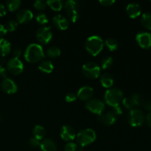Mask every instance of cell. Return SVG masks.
<instances>
[{
    "instance_id": "cell-38",
    "label": "cell",
    "mask_w": 151,
    "mask_h": 151,
    "mask_svg": "<svg viewBox=\"0 0 151 151\" xmlns=\"http://www.w3.org/2000/svg\"><path fill=\"white\" fill-rule=\"evenodd\" d=\"M99 3L105 7H109V6L113 5L115 3L114 0H100L99 1Z\"/></svg>"
},
{
    "instance_id": "cell-34",
    "label": "cell",
    "mask_w": 151,
    "mask_h": 151,
    "mask_svg": "<svg viewBox=\"0 0 151 151\" xmlns=\"http://www.w3.org/2000/svg\"><path fill=\"white\" fill-rule=\"evenodd\" d=\"M122 103L125 109H130V110L134 109V105H133L132 102H131V99H130V97H125V98H123V100H122Z\"/></svg>"
},
{
    "instance_id": "cell-1",
    "label": "cell",
    "mask_w": 151,
    "mask_h": 151,
    "mask_svg": "<svg viewBox=\"0 0 151 151\" xmlns=\"http://www.w3.org/2000/svg\"><path fill=\"white\" fill-rule=\"evenodd\" d=\"M45 57L44 49L40 44H30L24 52V58L29 63H37Z\"/></svg>"
},
{
    "instance_id": "cell-5",
    "label": "cell",
    "mask_w": 151,
    "mask_h": 151,
    "mask_svg": "<svg viewBox=\"0 0 151 151\" xmlns=\"http://www.w3.org/2000/svg\"><path fill=\"white\" fill-rule=\"evenodd\" d=\"M65 10L67 14L68 20L72 23H75L79 19V4L78 1L69 0L64 2Z\"/></svg>"
},
{
    "instance_id": "cell-10",
    "label": "cell",
    "mask_w": 151,
    "mask_h": 151,
    "mask_svg": "<svg viewBox=\"0 0 151 151\" xmlns=\"http://www.w3.org/2000/svg\"><path fill=\"white\" fill-rule=\"evenodd\" d=\"M7 69L13 75H21L24 70V64L20 59L12 58L7 61Z\"/></svg>"
},
{
    "instance_id": "cell-46",
    "label": "cell",
    "mask_w": 151,
    "mask_h": 151,
    "mask_svg": "<svg viewBox=\"0 0 151 151\" xmlns=\"http://www.w3.org/2000/svg\"><path fill=\"white\" fill-rule=\"evenodd\" d=\"M0 117H1V115H0Z\"/></svg>"
},
{
    "instance_id": "cell-16",
    "label": "cell",
    "mask_w": 151,
    "mask_h": 151,
    "mask_svg": "<svg viewBox=\"0 0 151 151\" xmlns=\"http://www.w3.org/2000/svg\"><path fill=\"white\" fill-rule=\"evenodd\" d=\"M33 19V13L31 10L23 9L19 10L16 14V20L20 24H27Z\"/></svg>"
},
{
    "instance_id": "cell-33",
    "label": "cell",
    "mask_w": 151,
    "mask_h": 151,
    "mask_svg": "<svg viewBox=\"0 0 151 151\" xmlns=\"http://www.w3.org/2000/svg\"><path fill=\"white\" fill-rule=\"evenodd\" d=\"M34 7L38 10H44L47 8V1H42V0H38L34 2Z\"/></svg>"
},
{
    "instance_id": "cell-39",
    "label": "cell",
    "mask_w": 151,
    "mask_h": 151,
    "mask_svg": "<svg viewBox=\"0 0 151 151\" xmlns=\"http://www.w3.org/2000/svg\"><path fill=\"white\" fill-rule=\"evenodd\" d=\"M114 113V114L116 116H119V115H121L122 114V108L120 107V106H116V107H114L113 108V111H112Z\"/></svg>"
},
{
    "instance_id": "cell-17",
    "label": "cell",
    "mask_w": 151,
    "mask_h": 151,
    "mask_svg": "<svg viewBox=\"0 0 151 151\" xmlns=\"http://www.w3.org/2000/svg\"><path fill=\"white\" fill-rule=\"evenodd\" d=\"M126 13L130 18L136 19L141 15L142 8L138 3L131 2L127 5Z\"/></svg>"
},
{
    "instance_id": "cell-6",
    "label": "cell",
    "mask_w": 151,
    "mask_h": 151,
    "mask_svg": "<svg viewBox=\"0 0 151 151\" xmlns=\"http://www.w3.org/2000/svg\"><path fill=\"white\" fill-rule=\"evenodd\" d=\"M145 116L142 111L137 108L131 109L128 114V122L132 127H139L143 125Z\"/></svg>"
},
{
    "instance_id": "cell-43",
    "label": "cell",
    "mask_w": 151,
    "mask_h": 151,
    "mask_svg": "<svg viewBox=\"0 0 151 151\" xmlns=\"http://www.w3.org/2000/svg\"><path fill=\"white\" fill-rule=\"evenodd\" d=\"M7 30L6 29L5 26L2 24H0V37H2L7 34Z\"/></svg>"
},
{
    "instance_id": "cell-13",
    "label": "cell",
    "mask_w": 151,
    "mask_h": 151,
    "mask_svg": "<svg viewBox=\"0 0 151 151\" xmlns=\"http://www.w3.org/2000/svg\"><path fill=\"white\" fill-rule=\"evenodd\" d=\"M1 88L3 91L8 94H15L18 91V86L15 81L8 78L3 79L1 83Z\"/></svg>"
},
{
    "instance_id": "cell-27",
    "label": "cell",
    "mask_w": 151,
    "mask_h": 151,
    "mask_svg": "<svg viewBox=\"0 0 151 151\" xmlns=\"http://www.w3.org/2000/svg\"><path fill=\"white\" fill-rule=\"evenodd\" d=\"M60 50L58 47L53 46V47H50L48 50H47V55L51 58H55L59 57L60 55Z\"/></svg>"
},
{
    "instance_id": "cell-24",
    "label": "cell",
    "mask_w": 151,
    "mask_h": 151,
    "mask_svg": "<svg viewBox=\"0 0 151 151\" xmlns=\"http://www.w3.org/2000/svg\"><path fill=\"white\" fill-rule=\"evenodd\" d=\"M47 4L50 8L54 11H60L64 5V2L61 0H49Z\"/></svg>"
},
{
    "instance_id": "cell-36",
    "label": "cell",
    "mask_w": 151,
    "mask_h": 151,
    "mask_svg": "<svg viewBox=\"0 0 151 151\" xmlns=\"http://www.w3.org/2000/svg\"><path fill=\"white\" fill-rule=\"evenodd\" d=\"M41 141L37 139L35 137H32V138L29 139V145L31 147H33V148H36V147H40L41 145Z\"/></svg>"
},
{
    "instance_id": "cell-4",
    "label": "cell",
    "mask_w": 151,
    "mask_h": 151,
    "mask_svg": "<svg viewBox=\"0 0 151 151\" xmlns=\"http://www.w3.org/2000/svg\"><path fill=\"white\" fill-rule=\"evenodd\" d=\"M97 138L95 131L91 128H86L80 131L76 135V141L81 147L89 145L94 142Z\"/></svg>"
},
{
    "instance_id": "cell-41",
    "label": "cell",
    "mask_w": 151,
    "mask_h": 151,
    "mask_svg": "<svg viewBox=\"0 0 151 151\" xmlns=\"http://www.w3.org/2000/svg\"><path fill=\"white\" fill-rule=\"evenodd\" d=\"M21 55H22V50L19 48L15 49L14 51H13V58L19 59V57L21 56Z\"/></svg>"
},
{
    "instance_id": "cell-11",
    "label": "cell",
    "mask_w": 151,
    "mask_h": 151,
    "mask_svg": "<svg viewBox=\"0 0 151 151\" xmlns=\"http://www.w3.org/2000/svg\"><path fill=\"white\" fill-rule=\"evenodd\" d=\"M136 40L139 46L142 49H150L151 47V34L147 32H140L137 33Z\"/></svg>"
},
{
    "instance_id": "cell-32",
    "label": "cell",
    "mask_w": 151,
    "mask_h": 151,
    "mask_svg": "<svg viewBox=\"0 0 151 151\" xmlns=\"http://www.w3.org/2000/svg\"><path fill=\"white\" fill-rule=\"evenodd\" d=\"M18 27V22L16 20H10L7 22V24H6L5 27L7 29V32H13L15 29L17 28Z\"/></svg>"
},
{
    "instance_id": "cell-29",
    "label": "cell",
    "mask_w": 151,
    "mask_h": 151,
    "mask_svg": "<svg viewBox=\"0 0 151 151\" xmlns=\"http://www.w3.org/2000/svg\"><path fill=\"white\" fill-rule=\"evenodd\" d=\"M113 64V58L111 56H107V57H105L104 58H103V60H101V63H100V66L103 69H107L109 68H110L111 66Z\"/></svg>"
},
{
    "instance_id": "cell-25",
    "label": "cell",
    "mask_w": 151,
    "mask_h": 151,
    "mask_svg": "<svg viewBox=\"0 0 151 151\" xmlns=\"http://www.w3.org/2000/svg\"><path fill=\"white\" fill-rule=\"evenodd\" d=\"M141 23L145 28L151 30V13H143L141 17Z\"/></svg>"
},
{
    "instance_id": "cell-2",
    "label": "cell",
    "mask_w": 151,
    "mask_h": 151,
    "mask_svg": "<svg viewBox=\"0 0 151 151\" xmlns=\"http://www.w3.org/2000/svg\"><path fill=\"white\" fill-rule=\"evenodd\" d=\"M123 98V91L117 88H109L104 95V100L106 104L113 108L120 106Z\"/></svg>"
},
{
    "instance_id": "cell-18",
    "label": "cell",
    "mask_w": 151,
    "mask_h": 151,
    "mask_svg": "<svg viewBox=\"0 0 151 151\" xmlns=\"http://www.w3.org/2000/svg\"><path fill=\"white\" fill-rule=\"evenodd\" d=\"M98 120L101 123L109 126V125H114L116 122V116L114 114V113L112 111H109L100 114L98 116Z\"/></svg>"
},
{
    "instance_id": "cell-23",
    "label": "cell",
    "mask_w": 151,
    "mask_h": 151,
    "mask_svg": "<svg viewBox=\"0 0 151 151\" xmlns=\"http://www.w3.org/2000/svg\"><path fill=\"white\" fill-rule=\"evenodd\" d=\"M32 134H33V137H35V139L40 140V141H42L46 136V130L41 125H37L33 128Z\"/></svg>"
},
{
    "instance_id": "cell-28",
    "label": "cell",
    "mask_w": 151,
    "mask_h": 151,
    "mask_svg": "<svg viewBox=\"0 0 151 151\" xmlns=\"http://www.w3.org/2000/svg\"><path fill=\"white\" fill-rule=\"evenodd\" d=\"M22 1L20 0H9L7 1V7L9 11H15L20 7Z\"/></svg>"
},
{
    "instance_id": "cell-35",
    "label": "cell",
    "mask_w": 151,
    "mask_h": 151,
    "mask_svg": "<svg viewBox=\"0 0 151 151\" xmlns=\"http://www.w3.org/2000/svg\"><path fill=\"white\" fill-rule=\"evenodd\" d=\"M77 94L74 92H69L65 96V100L67 103H72L77 100Z\"/></svg>"
},
{
    "instance_id": "cell-42",
    "label": "cell",
    "mask_w": 151,
    "mask_h": 151,
    "mask_svg": "<svg viewBox=\"0 0 151 151\" xmlns=\"http://www.w3.org/2000/svg\"><path fill=\"white\" fill-rule=\"evenodd\" d=\"M6 13H7V11H6L5 6L1 4V3H0V17L5 16Z\"/></svg>"
},
{
    "instance_id": "cell-45",
    "label": "cell",
    "mask_w": 151,
    "mask_h": 151,
    "mask_svg": "<svg viewBox=\"0 0 151 151\" xmlns=\"http://www.w3.org/2000/svg\"><path fill=\"white\" fill-rule=\"evenodd\" d=\"M144 107L145 109L147 111H151V100L150 101H147L146 103H144Z\"/></svg>"
},
{
    "instance_id": "cell-8",
    "label": "cell",
    "mask_w": 151,
    "mask_h": 151,
    "mask_svg": "<svg viewBox=\"0 0 151 151\" xmlns=\"http://www.w3.org/2000/svg\"><path fill=\"white\" fill-rule=\"evenodd\" d=\"M86 108L91 113L100 116L105 110V103L99 99H91L87 101Z\"/></svg>"
},
{
    "instance_id": "cell-21",
    "label": "cell",
    "mask_w": 151,
    "mask_h": 151,
    "mask_svg": "<svg viewBox=\"0 0 151 151\" xmlns=\"http://www.w3.org/2000/svg\"><path fill=\"white\" fill-rule=\"evenodd\" d=\"M11 50V44L5 38L0 39V55L4 56L7 55Z\"/></svg>"
},
{
    "instance_id": "cell-30",
    "label": "cell",
    "mask_w": 151,
    "mask_h": 151,
    "mask_svg": "<svg viewBox=\"0 0 151 151\" xmlns=\"http://www.w3.org/2000/svg\"><path fill=\"white\" fill-rule=\"evenodd\" d=\"M35 21H36L38 24H40L45 25L48 23L49 19L47 15L44 14V13H39L36 15V16H35Z\"/></svg>"
},
{
    "instance_id": "cell-37",
    "label": "cell",
    "mask_w": 151,
    "mask_h": 151,
    "mask_svg": "<svg viewBox=\"0 0 151 151\" xmlns=\"http://www.w3.org/2000/svg\"><path fill=\"white\" fill-rule=\"evenodd\" d=\"M77 149H78L77 145L72 142H68L64 147V151H77Z\"/></svg>"
},
{
    "instance_id": "cell-40",
    "label": "cell",
    "mask_w": 151,
    "mask_h": 151,
    "mask_svg": "<svg viewBox=\"0 0 151 151\" xmlns=\"http://www.w3.org/2000/svg\"><path fill=\"white\" fill-rule=\"evenodd\" d=\"M7 77V69L0 65V78H5Z\"/></svg>"
},
{
    "instance_id": "cell-14",
    "label": "cell",
    "mask_w": 151,
    "mask_h": 151,
    "mask_svg": "<svg viewBox=\"0 0 151 151\" xmlns=\"http://www.w3.org/2000/svg\"><path fill=\"white\" fill-rule=\"evenodd\" d=\"M52 23L60 30H66L69 26V22L67 18L61 14H57L53 16Z\"/></svg>"
},
{
    "instance_id": "cell-26",
    "label": "cell",
    "mask_w": 151,
    "mask_h": 151,
    "mask_svg": "<svg viewBox=\"0 0 151 151\" xmlns=\"http://www.w3.org/2000/svg\"><path fill=\"white\" fill-rule=\"evenodd\" d=\"M105 45L107 47L108 50L111 52H114L117 50L119 44H118L117 41L113 38H109L106 40L105 41Z\"/></svg>"
},
{
    "instance_id": "cell-15",
    "label": "cell",
    "mask_w": 151,
    "mask_h": 151,
    "mask_svg": "<svg viewBox=\"0 0 151 151\" xmlns=\"http://www.w3.org/2000/svg\"><path fill=\"white\" fill-rule=\"evenodd\" d=\"M77 98L82 101H88L91 99L94 94V89L92 87L85 86L78 90L77 93Z\"/></svg>"
},
{
    "instance_id": "cell-44",
    "label": "cell",
    "mask_w": 151,
    "mask_h": 151,
    "mask_svg": "<svg viewBox=\"0 0 151 151\" xmlns=\"http://www.w3.org/2000/svg\"><path fill=\"white\" fill-rule=\"evenodd\" d=\"M145 119H146V122H147V125H148L150 128H151V111L147 114Z\"/></svg>"
},
{
    "instance_id": "cell-9",
    "label": "cell",
    "mask_w": 151,
    "mask_h": 151,
    "mask_svg": "<svg viewBox=\"0 0 151 151\" xmlns=\"http://www.w3.org/2000/svg\"><path fill=\"white\" fill-rule=\"evenodd\" d=\"M36 38L41 44H47L52 38V32L50 27H41L36 32Z\"/></svg>"
},
{
    "instance_id": "cell-19",
    "label": "cell",
    "mask_w": 151,
    "mask_h": 151,
    "mask_svg": "<svg viewBox=\"0 0 151 151\" xmlns=\"http://www.w3.org/2000/svg\"><path fill=\"white\" fill-rule=\"evenodd\" d=\"M40 148L41 151H57V145L51 139H44L41 141Z\"/></svg>"
},
{
    "instance_id": "cell-20",
    "label": "cell",
    "mask_w": 151,
    "mask_h": 151,
    "mask_svg": "<svg viewBox=\"0 0 151 151\" xmlns=\"http://www.w3.org/2000/svg\"><path fill=\"white\" fill-rule=\"evenodd\" d=\"M38 69L45 74H50L54 69V65L49 60H42L38 65Z\"/></svg>"
},
{
    "instance_id": "cell-3",
    "label": "cell",
    "mask_w": 151,
    "mask_h": 151,
    "mask_svg": "<svg viewBox=\"0 0 151 151\" xmlns=\"http://www.w3.org/2000/svg\"><path fill=\"white\" fill-rule=\"evenodd\" d=\"M86 50L92 56H97L103 50L104 42L100 37L97 35H91L87 38L86 41Z\"/></svg>"
},
{
    "instance_id": "cell-22",
    "label": "cell",
    "mask_w": 151,
    "mask_h": 151,
    "mask_svg": "<svg viewBox=\"0 0 151 151\" xmlns=\"http://www.w3.org/2000/svg\"><path fill=\"white\" fill-rule=\"evenodd\" d=\"M100 83L106 88H110L114 85V78L110 74L105 73L100 77Z\"/></svg>"
},
{
    "instance_id": "cell-31",
    "label": "cell",
    "mask_w": 151,
    "mask_h": 151,
    "mask_svg": "<svg viewBox=\"0 0 151 151\" xmlns=\"http://www.w3.org/2000/svg\"><path fill=\"white\" fill-rule=\"evenodd\" d=\"M130 99H131V102H132L134 107L139 106L140 105L142 104V97L140 94H133L130 97Z\"/></svg>"
},
{
    "instance_id": "cell-7",
    "label": "cell",
    "mask_w": 151,
    "mask_h": 151,
    "mask_svg": "<svg viewBox=\"0 0 151 151\" xmlns=\"http://www.w3.org/2000/svg\"><path fill=\"white\" fill-rule=\"evenodd\" d=\"M82 70L83 73L86 77L90 79H96L100 76L101 69L94 62L88 61L84 63L82 67Z\"/></svg>"
},
{
    "instance_id": "cell-12",
    "label": "cell",
    "mask_w": 151,
    "mask_h": 151,
    "mask_svg": "<svg viewBox=\"0 0 151 151\" xmlns=\"http://www.w3.org/2000/svg\"><path fill=\"white\" fill-rule=\"evenodd\" d=\"M60 137L65 142H70L73 141L76 138V133H75V129L70 125H63L60 129Z\"/></svg>"
}]
</instances>
